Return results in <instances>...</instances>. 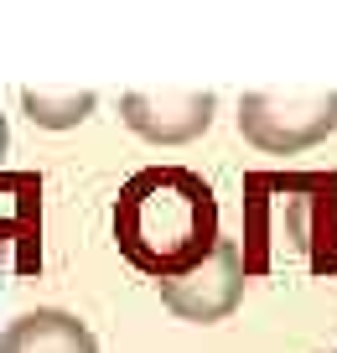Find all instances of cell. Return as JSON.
<instances>
[{"instance_id": "1", "label": "cell", "mask_w": 337, "mask_h": 353, "mask_svg": "<svg viewBox=\"0 0 337 353\" xmlns=\"http://www.w3.org/2000/svg\"><path fill=\"white\" fill-rule=\"evenodd\" d=\"M114 239H120V254L135 270L156 276L161 286L182 281L223 239L218 198L187 166H145V172H135L120 188Z\"/></svg>"}, {"instance_id": "2", "label": "cell", "mask_w": 337, "mask_h": 353, "mask_svg": "<svg viewBox=\"0 0 337 353\" xmlns=\"http://www.w3.org/2000/svg\"><path fill=\"white\" fill-rule=\"evenodd\" d=\"M239 130L270 156L312 151L316 141L337 130V94H306V99H280V94H249L239 104Z\"/></svg>"}, {"instance_id": "3", "label": "cell", "mask_w": 337, "mask_h": 353, "mask_svg": "<svg viewBox=\"0 0 337 353\" xmlns=\"http://www.w3.org/2000/svg\"><path fill=\"white\" fill-rule=\"evenodd\" d=\"M161 296L187 322H223L244 301V250L234 239H218V250L197 270H187L182 281H166Z\"/></svg>"}, {"instance_id": "4", "label": "cell", "mask_w": 337, "mask_h": 353, "mask_svg": "<svg viewBox=\"0 0 337 353\" xmlns=\"http://www.w3.org/2000/svg\"><path fill=\"white\" fill-rule=\"evenodd\" d=\"M125 125L156 145H182L213 125V94H125Z\"/></svg>"}, {"instance_id": "5", "label": "cell", "mask_w": 337, "mask_h": 353, "mask_svg": "<svg viewBox=\"0 0 337 353\" xmlns=\"http://www.w3.org/2000/svg\"><path fill=\"white\" fill-rule=\"evenodd\" d=\"M0 353H99V343L73 312L37 307L0 332Z\"/></svg>"}, {"instance_id": "6", "label": "cell", "mask_w": 337, "mask_h": 353, "mask_svg": "<svg viewBox=\"0 0 337 353\" xmlns=\"http://www.w3.org/2000/svg\"><path fill=\"white\" fill-rule=\"evenodd\" d=\"M26 114H32V125H42V130H68V125L88 120V110H94V94L88 88H78V94H26Z\"/></svg>"}, {"instance_id": "7", "label": "cell", "mask_w": 337, "mask_h": 353, "mask_svg": "<svg viewBox=\"0 0 337 353\" xmlns=\"http://www.w3.org/2000/svg\"><path fill=\"white\" fill-rule=\"evenodd\" d=\"M37 208V182L32 176H0V234L26 229Z\"/></svg>"}]
</instances>
